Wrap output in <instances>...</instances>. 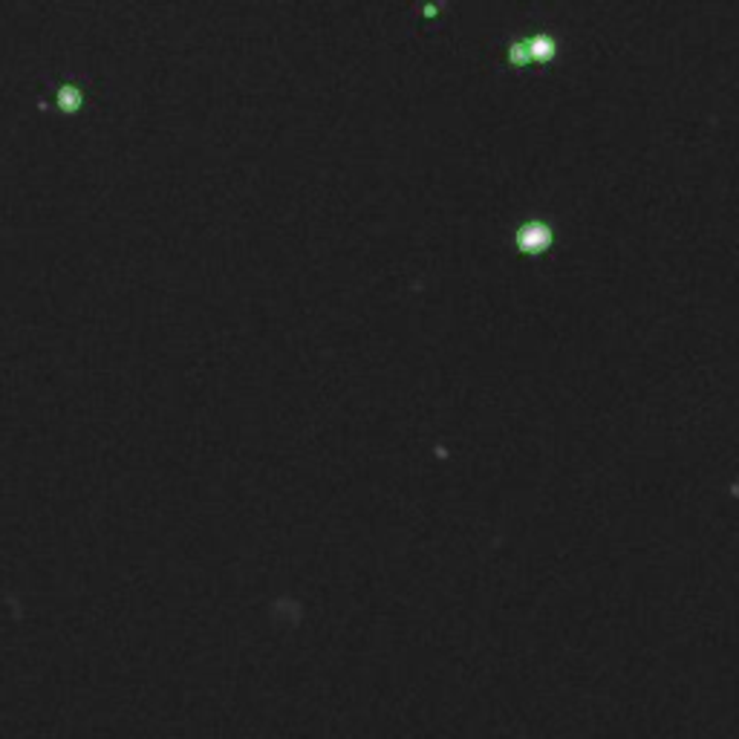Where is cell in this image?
I'll return each instance as SVG.
<instances>
[{"mask_svg": "<svg viewBox=\"0 0 739 739\" xmlns=\"http://www.w3.org/2000/svg\"><path fill=\"white\" fill-rule=\"evenodd\" d=\"M529 52H532V61H548L555 55V41L552 38H532L529 41Z\"/></svg>", "mask_w": 739, "mask_h": 739, "instance_id": "cell-3", "label": "cell"}, {"mask_svg": "<svg viewBox=\"0 0 739 739\" xmlns=\"http://www.w3.org/2000/svg\"><path fill=\"white\" fill-rule=\"evenodd\" d=\"M517 243H520V249H525V252H543L546 245L552 243V231H548L543 222H529V226L520 229Z\"/></svg>", "mask_w": 739, "mask_h": 739, "instance_id": "cell-2", "label": "cell"}, {"mask_svg": "<svg viewBox=\"0 0 739 739\" xmlns=\"http://www.w3.org/2000/svg\"><path fill=\"white\" fill-rule=\"evenodd\" d=\"M87 105L84 89L78 87V82H61L55 87V110L61 116H78Z\"/></svg>", "mask_w": 739, "mask_h": 739, "instance_id": "cell-1", "label": "cell"}, {"mask_svg": "<svg viewBox=\"0 0 739 739\" xmlns=\"http://www.w3.org/2000/svg\"><path fill=\"white\" fill-rule=\"evenodd\" d=\"M511 64H529L532 61V52H529V43H514L511 52H509Z\"/></svg>", "mask_w": 739, "mask_h": 739, "instance_id": "cell-4", "label": "cell"}]
</instances>
